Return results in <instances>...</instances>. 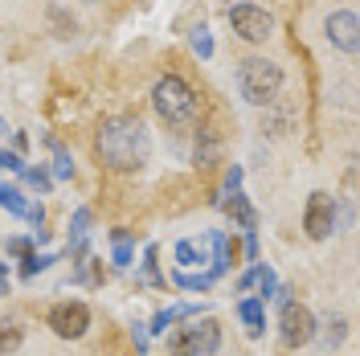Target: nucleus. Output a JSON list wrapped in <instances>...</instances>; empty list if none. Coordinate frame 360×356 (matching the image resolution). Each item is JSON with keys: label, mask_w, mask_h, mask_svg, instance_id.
<instances>
[{"label": "nucleus", "mask_w": 360, "mask_h": 356, "mask_svg": "<svg viewBox=\"0 0 360 356\" xmlns=\"http://www.w3.org/2000/svg\"><path fill=\"white\" fill-rule=\"evenodd\" d=\"M94 148H98V160L111 172H139L152 160V132L135 115H111V119L98 123Z\"/></svg>", "instance_id": "obj_1"}, {"label": "nucleus", "mask_w": 360, "mask_h": 356, "mask_svg": "<svg viewBox=\"0 0 360 356\" xmlns=\"http://www.w3.org/2000/svg\"><path fill=\"white\" fill-rule=\"evenodd\" d=\"M152 107L164 123H197L201 119V98H197V90L188 87L180 74H164L156 87H152Z\"/></svg>", "instance_id": "obj_2"}, {"label": "nucleus", "mask_w": 360, "mask_h": 356, "mask_svg": "<svg viewBox=\"0 0 360 356\" xmlns=\"http://www.w3.org/2000/svg\"><path fill=\"white\" fill-rule=\"evenodd\" d=\"M283 90V70L266 62V58H246L238 66V94L246 98L250 107H270Z\"/></svg>", "instance_id": "obj_3"}, {"label": "nucleus", "mask_w": 360, "mask_h": 356, "mask_svg": "<svg viewBox=\"0 0 360 356\" xmlns=\"http://www.w3.org/2000/svg\"><path fill=\"white\" fill-rule=\"evenodd\" d=\"M221 348V328L217 319H197L193 328H180L168 340V352L172 356H217Z\"/></svg>", "instance_id": "obj_4"}, {"label": "nucleus", "mask_w": 360, "mask_h": 356, "mask_svg": "<svg viewBox=\"0 0 360 356\" xmlns=\"http://www.w3.org/2000/svg\"><path fill=\"white\" fill-rule=\"evenodd\" d=\"M229 29H233L242 42L262 45L270 33H274V17H270L266 8H258V4L242 0V4H229Z\"/></svg>", "instance_id": "obj_5"}, {"label": "nucleus", "mask_w": 360, "mask_h": 356, "mask_svg": "<svg viewBox=\"0 0 360 356\" xmlns=\"http://www.w3.org/2000/svg\"><path fill=\"white\" fill-rule=\"evenodd\" d=\"M278 336L287 348H303L315 340V315L303 307V303H283V315H278Z\"/></svg>", "instance_id": "obj_6"}, {"label": "nucleus", "mask_w": 360, "mask_h": 356, "mask_svg": "<svg viewBox=\"0 0 360 356\" xmlns=\"http://www.w3.org/2000/svg\"><path fill=\"white\" fill-rule=\"evenodd\" d=\"M303 229H307L311 242H328L336 234V197L311 193L307 197V209H303Z\"/></svg>", "instance_id": "obj_7"}, {"label": "nucleus", "mask_w": 360, "mask_h": 356, "mask_svg": "<svg viewBox=\"0 0 360 356\" xmlns=\"http://www.w3.org/2000/svg\"><path fill=\"white\" fill-rule=\"evenodd\" d=\"M49 328L62 336V340H78V336H86V328H90V307L78 303V299H66V303H58V307L49 312Z\"/></svg>", "instance_id": "obj_8"}, {"label": "nucleus", "mask_w": 360, "mask_h": 356, "mask_svg": "<svg viewBox=\"0 0 360 356\" xmlns=\"http://www.w3.org/2000/svg\"><path fill=\"white\" fill-rule=\"evenodd\" d=\"M323 33H328V42L336 45V49H344V53H356L360 45V21L352 8H336L328 21H323Z\"/></svg>", "instance_id": "obj_9"}, {"label": "nucleus", "mask_w": 360, "mask_h": 356, "mask_svg": "<svg viewBox=\"0 0 360 356\" xmlns=\"http://www.w3.org/2000/svg\"><path fill=\"white\" fill-rule=\"evenodd\" d=\"M238 319H242V328H246L250 340H258V336L266 332V303L254 295V299H242L238 303Z\"/></svg>", "instance_id": "obj_10"}, {"label": "nucleus", "mask_w": 360, "mask_h": 356, "mask_svg": "<svg viewBox=\"0 0 360 356\" xmlns=\"http://www.w3.org/2000/svg\"><path fill=\"white\" fill-rule=\"evenodd\" d=\"M217 205H221L225 213H229L233 222L242 225V229H254V225H258V213H254V205H250V201L242 197L238 189H233V193H225V197H217Z\"/></svg>", "instance_id": "obj_11"}, {"label": "nucleus", "mask_w": 360, "mask_h": 356, "mask_svg": "<svg viewBox=\"0 0 360 356\" xmlns=\"http://www.w3.org/2000/svg\"><path fill=\"white\" fill-rule=\"evenodd\" d=\"M86 238H90V209H78L70 222V254L78 262H86Z\"/></svg>", "instance_id": "obj_12"}, {"label": "nucleus", "mask_w": 360, "mask_h": 356, "mask_svg": "<svg viewBox=\"0 0 360 356\" xmlns=\"http://www.w3.org/2000/svg\"><path fill=\"white\" fill-rule=\"evenodd\" d=\"M197 315H201V307H197V303H184V307H164V312L152 315L148 332H168L172 324H180V319H197Z\"/></svg>", "instance_id": "obj_13"}, {"label": "nucleus", "mask_w": 360, "mask_h": 356, "mask_svg": "<svg viewBox=\"0 0 360 356\" xmlns=\"http://www.w3.org/2000/svg\"><path fill=\"white\" fill-rule=\"evenodd\" d=\"M45 144H49V152H53V177L70 180V177H74V160H70V152L62 148V144H58V139H53V135H49Z\"/></svg>", "instance_id": "obj_14"}, {"label": "nucleus", "mask_w": 360, "mask_h": 356, "mask_svg": "<svg viewBox=\"0 0 360 356\" xmlns=\"http://www.w3.org/2000/svg\"><path fill=\"white\" fill-rule=\"evenodd\" d=\"M53 262H58L53 254H37V250H33V254H25V258H21V274H25V279H33V274L49 270Z\"/></svg>", "instance_id": "obj_15"}, {"label": "nucleus", "mask_w": 360, "mask_h": 356, "mask_svg": "<svg viewBox=\"0 0 360 356\" xmlns=\"http://www.w3.org/2000/svg\"><path fill=\"white\" fill-rule=\"evenodd\" d=\"M172 283H176L180 291H209L213 287V274H188V270H176Z\"/></svg>", "instance_id": "obj_16"}, {"label": "nucleus", "mask_w": 360, "mask_h": 356, "mask_svg": "<svg viewBox=\"0 0 360 356\" xmlns=\"http://www.w3.org/2000/svg\"><path fill=\"white\" fill-rule=\"evenodd\" d=\"M0 205L8 213H17V217H25V209H29V201L21 197V189H13V184H0Z\"/></svg>", "instance_id": "obj_17"}, {"label": "nucleus", "mask_w": 360, "mask_h": 356, "mask_svg": "<svg viewBox=\"0 0 360 356\" xmlns=\"http://www.w3.org/2000/svg\"><path fill=\"white\" fill-rule=\"evenodd\" d=\"M188 42H193V53H197V58H213V37H209L205 25H197V29L188 33Z\"/></svg>", "instance_id": "obj_18"}, {"label": "nucleus", "mask_w": 360, "mask_h": 356, "mask_svg": "<svg viewBox=\"0 0 360 356\" xmlns=\"http://www.w3.org/2000/svg\"><path fill=\"white\" fill-rule=\"evenodd\" d=\"M21 340H25V332L17 324H0V352H17Z\"/></svg>", "instance_id": "obj_19"}, {"label": "nucleus", "mask_w": 360, "mask_h": 356, "mask_svg": "<svg viewBox=\"0 0 360 356\" xmlns=\"http://www.w3.org/2000/svg\"><path fill=\"white\" fill-rule=\"evenodd\" d=\"M254 283H258V299H262V303H266V299H274L278 279H274V270H270L266 262H262V270H258V279H254Z\"/></svg>", "instance_id": "obj_20"}, {"label": "nucleus", "mask_w": 360, "mask_h": 356, "mask_svg": "<svg viewBox=\"0 0 360 356\" xmlns=\"http://www.w3.org/2000/svg\"><path fill=\"white\" fill-rule=\"evenodd\" d=\"M213 160H217V139H213L209 132H201V139H197V164H201V168H209Z\"/></svg>", "instance_id": "obj_21"}, {"label": "nucleus", "mask_w": 360, "mask_h": 356, "mask_svg": "<svg viewBox=\"0 0 360 356\" xmlns=\"http://www.w3.org/2000/svg\"><path fill=\"white\" fill-rule=\"evenodd\" d=\"M344 336H348V319H328L323 344H328V348H340V344H344Z\"/></svg>", "instance_id": "obj_22"}, {"label": "nucleus", "mask_w": 360, "mask_h": 356, "mask_svg": "<svg viewBox=\"0 0 360 356\" xmlns=\"http://www.w3.org/2000/svg\"><path fill=\"white\" fill-rule=\"evenodd\" d=\"M21 177H25V184H33L37 193H49V184H53V180H49V172H45V168H29V164H25V168H21Z\"/></svg>", "instance_id": "obj_23"}, {"label": "nucleus", "mask_w": 360, "mask_h": 356, "mask_svg": "<svg viewBox=\"0 0 360 356\" xmlns=\"http://www.w3.org/2000/svg\"><path fill=\"white\" fill-rule=\"evenodd\" d=\"M143 274H148L152 287H164V283H168V279L160 274V267H156V246H148V254H143Z\"/></svg>", "instance_id": "obj_24"}, {"label": "nucleus", "mask_w": 360, "mask_h": 356, "mask_svg": "<svg viewBox=\"0 0 360 356\" xmlns=\"http://www.w3.org/2000/svg\"><path fill=\"white\" fill-rule=\"evenodd\" d=\"M115 262L119 267H131V242H127L123 229H115Z\"/></svg>", "instance_id": "obj_25"}, {"label": "nucleus", "mask_w": 360, "mask_h": 356, "mask_svg": "<svg viewBox=\"0 0 360 356\" xmlns=\"http://www.w3.org/2000/svg\"><path fill=\"white\" fill-rule=\"evenodd\" d=\"M4 250H8L13 258H25V254H33V250H37V242H33V238H8Z\"/></svg>", "instance_id": "obj_26"}, {"label": "nucleus", "mask_w": 360, "mask_h": 356, "mask_svg": "<svg viewBox=\"0 0 360 356\" xmlns=\"http://www.w3.org/2000/svg\"><path fill=\"white\" fill-rule=\"evenodd\" d=\"M258 270H262V262H254V267H250L246 274L238 279V291H250V287H254V279H258Z\"/></svg>", "instance_id": "obj_27"}, {"label": "nucleus", "mask_w": 360, "mask_h": 356, "mask_svg": "<svg viewBox=\"0 0 360 356\" xmlns=\"http://www.w3.org/2000/svg\"><path fill=\"white\" fill-rule=\"evenodd\" d=\"M238 184H242V168H238V164H233V168H229V172H225V193H233V189H238ZM221 193V197H225Z\"/></svg>", "instance_id": "obj_28"}, {"label": "nucleus", "mask_w": 360, "mask_h": 356, "mask_svg": "<svg viewBox=\"0 0 360 356\" xmlns=\"http://www.w3.org/2000/svg\"><path fill=\"white\" fill-rule=\"evenodd\" d=\"M131 340H135V348H139V352H148V328H143V324H135V328H131Z\"/></svg>", "instance_id": "obj_29"}, {"label": "nucleus", "mask_w": 360, "mask_h": 356, "mask_svg": "<svg viewBox=\"0 0 360 356\" xmlns=\"http://www.w3.org/2000/svg\"><path fill=\"white\" fill-rule=\"evenodd\" d=\"M246 258L258 262V234H254V229H246Z\"/></svg>", "instance_id": "obj_30"}, {"label": "nucleus", "mask_w": 360, "mask_h": 356, "mask_svg": "<svg viewBox=\"0 0 360 356\" xmlns=\"http://www.w3.org/2000/svg\"><path fill=\"white\" fill-rule=\"evenodd\" d=\"M25 217H29V222H33L37 229H41V222H45V209H41V205H29V209H25Z\"/></svg>", "instance_id": "obj_31"}, {"label": "nucleus", "mask_w": 360, "mask_h": 356, "mask_svg": "<svg viewBox=\"0 0 360 356\" xmlns=\"http://www.w3.org/2000/svg\"><path fill=\"white\" fill-rule=\"evenodd\" d=\"M0 295H8V262H0Z\"/></svg>", "instance_id": "obj_32"}]
</instances>
